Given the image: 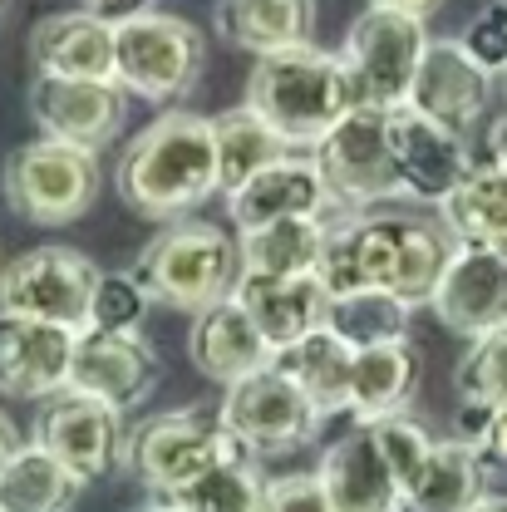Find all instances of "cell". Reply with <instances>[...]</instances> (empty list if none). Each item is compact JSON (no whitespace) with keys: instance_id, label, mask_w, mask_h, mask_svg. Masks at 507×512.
Listing matches in <instances>:
<instances>
[{"instance_id":"obj_1","label":"cell","mask_w":507,"mask_h":512,"mask_svg":"<svg viewBox=\"0 0 507 512\" xmlns=\"http://www.w3.org/2000/svg\"><path fill=\"white\" fill-rule=\"evenodd\" d=\"M453 237L439 217H409V212H365L330 227V247L320 261V281L330 296L340 291H394L409 306H424L444 276Z\"/></svg>"},{"instance_id":"obj_2","label":"cell","mask_w":507,"mask_h":512,"mask_svg":"<svg viewBox=\"0 0 507 512\" xmlns=\"http://www.w3.org/2000/svg\"><path fill=\"white\" fill-rule=\"evenodd\" d=\"M114 188L148 222L188 217L212 192H222L217 188L212 119L188 114V109H168L148 128H138L114 168Z\"/></svg>"},{"instance_id":"obj_3","label":"cell","mask_w":507,"mask_h":512,"mask_svg":"<svg viewBox=\"0 0 507 512\" xmlns=\"http://www.w3.org/2000/svg\"><path fill=\"white\" fill-rule=\"evenodd\" d=\"M247 109L286 148L311 153L350 114V89H345L340 60L320 45H291V50L261 55L247 79Z\"/></svg>"},{"instance_id":"obj_4","label":"cell","mask_w":507,"mask_h":512,"mask_svg":"<svg viewBox=\"0 0 507 512\" xmlns=\"http://www.w3.org/2000/svg\"><path fill=\"white\" fill-rule=\"evenodd\" d=\"M138 286L148 301H163L173 311H202L222 296H232L242 266H237V242L217 222H168L133 266Z\"/></svg>"},{"instance_id":"obj_5","label":"cell","mask_w":507,"mask_h":512,"mask_svg":"<svg viewBox=\"0 0 507 512\" xmlns=\"http://www.w3.org/2000/svg\"><path fill=\"white\" fill-rule=\"evenodd\" d=\"M207 64L202 30L173 15V10H133L114 20V84L148 99V104H173L183 99Z\"/></svg>"},{"instance_id":"obj_6","label":"cell","mask_w":507,"mask_h":512,"mask_svg":"<svg viewBox=\"0 0 507 512\" xmlns=\"http://www.w3.org/2000/svg\"><path fill=\"white\" fill-rule=\"evenodd\" d=\"M424 45H429L424 20L370 5L350 25V35L335 55L345 89H350V109H375V114L404 109L409 89H414V69L424 60Z\"/></svg>"},{"instance_id":"obj_7","label":"cell","mask_w":507,"mask_h":512,"mask_svg":"<svg viewBox=\"0 0 507 512\" xmlns=\"http://www.w3.org/2000/svg\"><path fill=\"white\" fill-rule=\"evenodd\" d=\"M104 188V168L94 148H74L60 138L20 143L5 158V202L15 217L35 227H69L79 222Z\"/></svg>"},{"instance_id":"obj_8","label":"cell","mask_w":507,"mask_h":512,"mask_svg":"<svg viewBox=\"0 0 507 512\" xmlns=\"http://www.w3.org/2000/svg\"><path fill=\"white\" fill-rule=\"evenodd\" d=\"M252 458L237 444V434L202 409H173L148 419L143 429H133V439H124V463L128 473L153 493V498H173L178 488H188L192 478H202L217 463H237Z\"/></svg>"},{"instance_id":"obj_9","label":"cell","mask_w":507,"mask_h":512,"mask_svg":"<svg viewBox=\"0 0 507 512\" xmlns=\"http://www.w3.org/2000/svg\"><path fill=\"white\" fill-rule=\"evenodd\" d=\"M99 266L74 247H30V252L0 261V311L25 320H45L64 330H84L89 296H94Z\"/></svg>"},{"instance_id":"obj_10","label":"cell","mask_w":507,"mask_h":512,"mask_svg":"<svg viewBox=\"0 0 507 512\" xmlns=\"http://www.w3.org/2000/svg\"><path fill=\"white\" fill-rule=\"evenodd\" d=\"M217 419L237 434V444L247 453H291V448L316 439L325 414L271 360L266 370H256V375L222 389Z\"/></svg>"},{"instance_id":"obj_11","label":"cell","mask_w":507,"mask_h":512,"mask_svg":"<svg viewBox=\"0 0 507 512\" xmlns=\"http://www.w3.org/2000/svg\"><path fill=\"white\" fill-rule=\"evenodd\" d=\"M325 192L335 207H375L399 188V168L389 153V128L375 109H350L340 124L330 128L311 148Z\"/></svg>"},{"instance_id":"obj_12","label":"cell","mask_w":507,"mask_h":512,"mask_svg":"<svg viewBox=\"0 0 507 512\" xmlns=\"http://www.w3.org/2000/svg\"><path fill=\"white\" fill-rule=\"evenodd\" d=\"M35 444L50 458H60L89 488L104 473H114L124 458V414L109 409L104 399L79 394V389H60L45 399V409L35 419Z\"/></svg>"},{"instance_id":"obj_13","label":"cell","mask_w":507,"mask_h":512,"mask_svg":"<svg viewBox=\"0 0 507 512\" xmlns=\"http://www.w3.org/2000/svg\"><path fill=\"white\" fill-rule=\"evenodd\" d=\"M128 114V94L114 79H30V119L40 138H60L74 148H104L119 138Z\"/></svg>"},{"instance_id":"obj_14","label":"cell","mask_w":507,"mask_h":512,"mask_svg":"<svg viewBox=\"0 0 507 512\" xmlns=\"http://www.w3.org/2000/svg\"><path fill=\"white\" fill-rule=\"evenodd\" d=\"M429 306L463 340H478V335L498 330L507 320V252L503 247L453 242V256H448Z\"/></svg>"},{"instance_id":"obj_15","label":"cell","mask_w":507,"mask_h":512,"mask_svg":"<svg viewBox=\"0 0 507 512\" xmlns=\"http://www.w3.org/2000/svg\"><path fill=\"white\" fill-rule=\"evenodd\" d=\"M384 128H389V153H394V168H399V188L409 192L414 202L439 207L448 192L468 178L473 153H468L463 133L434 124V119H424L414 109L384 114Z\"/></svg>"},{"instance_id":"obj_16","label":"cell","mask_w":507,"mask_h":512,"mask_svg":"<svg viewBox=\"0 0 507 512\" xmlns=\"http://www.w3.org/2000/svg\"><path fill=\"white\" fill-rule=\"evenodd\" d=\"M488 99H493V74L483 64H473V55L458 40H429L404 109L453 128V133H468L488 114Z\"/></svg>"},{"instance_id":"obj_17","label":"cell","mask_w":507,"mask_h":512,"mask_svg":"<svg viewBox=\"0 0 507 512\" xmlns=\"http://www.w3.org/2000/svg\"><path fill=\"white\" fill-rule=\"evenodd\" d=\"M158 384V355L148 350L143 335H99L79 330L74 340V365H69V389L104 399L109 409H138Z\"/></svg>"},{"instance_id":"obj_18","label":"cell","mask_w":507,"mask_h":512,"mask_svg":"<svg viewBox=\"0 0 507 512\" xmlns=\"http://www.w3.org/2000/svg\"><path fill=\"white\" fill-rule=\"evenodd\" d=\"M316 478L335 512H404V483L389 468L370 424L345 429L325 448Z\"/></svg>"},{"instance_id":"obj_19","label":"cell","mask_w":507,"mask_h":512,"mask_svg":"<svg viewBox=\"0 0 507 512\" xmlns=\"http://www.w3.org/2000/svg\"><path fill=\"white\" fill-rule=\"evenodd\" d=\"M335 202L325 192L316 158L311 153H281L276 163H266L261 173H252L242 188L227 192V222L237 232H252L281 217H325Z\"/></svg>"},{"instance_id":"obj_20","label":"cell","mask_w":507,"mask_h":512,"mask_svg":"<svg viewBox=\"0 0 507 512\" xmlns=\"http://www.w3.org/2000/svg\"><path fill=\"white\" fill-rule=\"evenodd\" d=\"M74 330L0 311V389L10 399H50L69 389Z\"/></svg>"},{"instance_id":"obj_21","label":"cell","mask_w":507,"mask_h":512,"mask_svg":"<svg viewBox=\"0 0 507 512\" xmlns=\"http://www.w3.org/2000/svg\"><path fill=\"white\" fill-rule=\"evenodd\" d=\"M188 360L202 380L227 389V384L266 370L276 355H271V345L261 340V330L252 325V316L242 311V301H237V296H222V301H212V306H202V311L192 316Z\"/></svg>"},{"instance_id":"obj_22","label":"cell","mask_w":507,"mask_h":512,"mask_svg":"<svg viewBox=\"0 0 507 512\" xmlns=\"http://www.w3.org/2000/svg\"><path fill=\"white\" fill-rule=\"evenodd\" d=\"M232 296L252 316L261 340L271 345V355H281L286 345H296L301 335L325 325V301H330V291L316 271L311 276H247L242 271Z\"/></svg>"},{"instance_id":"obj_23","label":"cell","mask_w":507,"mask_h":512,"mask_svg":"<svg viewBox=\"0 0 507 512\" xmlns=\"http://www.w3.org/2000/svg\"><path fill=\"white\" fill-rule=\"evenodd\" d=\"M30 64L50 79H114V20L55 10L30 30Z\"/></svg>"},{"instance_id":"obj_24","label":"cell","mask_w":507,"mask_h":512,"mask_svg":"<svg viewBox=\"0 0 507 512\" xmlns=\"http://www.w3.org/2000/svg\"><path fill=\"white\" fill-rule=\"evenodd\" d=\"M316 0H217V35L247 55L311 45Z\"/></svg>"},{"instance_id":"obj_25","label":"cell","mask_w":507,"mask_h":512,"mask_svg":"<svg viewBox=\"0 0 507 512\" xmlns=\"http://www.w3.org/2000/svg\"><path fill=\"white\" fill-rule=\"evenodd\" d=\"M419 389V355L409 340H389V345H370L355 350L350 360V394L345 409L355 414V424H370L384 414H404V404Z\"/></svg>"},{"instance_id":"obj_26","label":"cell","mask_w":507,"mask_h":512,"mask_svg":"<svg viewBox=\"0 0 507 512\" xmlns=\"http://www.w3.org/2000/svg\"><path fill=\"white\" fill-rule=\"evenodd\" d=\"M330 247L325 217H281L252 232H237V266L247 276H311Z\"/></svg>"},{"instance_id":"obj_27","label":"cell","mask_w":507,"mask_h":512,"mask_svg":"<svg viewBox=\"0 0 507 512\" xmlns=\"http://www.w3.org/2000/svg\"><path fill=\"white\" fill-rule=\"evenodd\" d=\"M439 222L453 242L507 252V168H498L493 158L473 163L468 178L439 202Z\"/></svg>"},{"instance_id":"obj_28","label":"cell","mask_w":507,"mask_h":512,"mask_svg":"<svg viewBox=\"0 0 507 512\" xmlns=\"http://www.w3.org/2000/svg\"><path fill=\"white\" fill-rule=\"evenodd\" d=\"M483 498V463L468 439H434L419 473L404 483V512H468Z\"/></svg>"},{"instance_id":"obj_29","label":"cell","mask_w":507,"mask_h":512,"mask_svg":"<svg viewBox=\"0 0 507 512\" xmlns=\"http://www.w3.org/2000/svg\"><path fill=\"white\" fill-rule=\"evenodd\" d=\"M79 493L84 483L35 439L15 448L0 468V512H69Z\"/></svg>"},{"instance_id":"obj_30","label":"cell","mask_w":507,"mask_h":512,"mask_svg":"<svg viewBox=\"0 0 507 512\" xmlns=\"http://www.w3.org/2000/svg\"><path fill=\"white\" fill-rule=\"evenodd\" d=\"M350 360H355V350L345 340H335L325 325H316L311 335H301L296 345H286L276 355V370L296 384L320 414H340L345 394H350Z\"/></svg>"},{"instance_id":"obj_31","label":"cell","mask_w":507,"mask_h":512,"mask_svg":"<svg viewBox=\"0 0 507 512\" xmlns=\"http://www.w3.org/2000/svg\"><path fill=\"white\" fill-rule=\"evenodd\" d=\"M409 320L414 306L399 301L394 291H340L325 301V330L335 340H345L350 350H370V345H389V340H409Z\"/></svg>"},{"instance_id":"obj_32","label":"cell","mask_w":507,"mask_h":512,"mask_svg":"<svg viewBox=\"0 0 507 512\" xmlns=\"http://www.w3.org/2000/svg\"><path fill=\"white\" fill-rule=\"evenodd\" d=\"M212 148H217V188L222 192L242 188L252 173H261L266 163H276L281 153H291L247 104L212 119Z\"/></svg>"},{"instance_id":"obj_33","label":"cell","mask_w":507,"mask_h":512,"mask_svg":"<svg viewBox=\"0 0 507 512\" xmlns=\"http://www.w3.org/2000/svg\"><path fill=\"white\" fill-rule=\"evenodd\" d=\"M168 503L178 512H261L266 508V473L256 468V458L217 463L202 478H192L188 488H178Z\"/></svg>"},{"instance_id":"obj_34","label":"cell","mask_w":507,"mask_h":512,"mask_svg":"<svg viewBox=\"0 0 507 512\" xmlns=\"http://www.w3.org/2000/svg\"><path fill=\"white\" fill-rule=\"evenodd\" d=\"M453 394L473 414H483V409L507 399V320L468 345V355L453 370Z\"/></svg>"},{"instance_id":"obj_35","label":"cell","mask_w":507,"mask_h":512,"mask_svg":"<svg viewBox=\"0 0 507 512\" xmlns=\"http://www.w3.org/2000/svg\"><path fill=\"white\" fill-rule=\"evenodd\" d=\"M148 316V291L138 286L133 271H99L94 296H89V320L84 330L99 335H138Z\"/></svg>"},{"instance_id":"obj_36","label":"cell","mask_w":507,"mask_h":512,"mask_svg":"<svg viewBox=\"0 0 507 512\" xmlns=\"http://www.w3.org/2000/svg\"><path fill=\"white\" fill-rule=\"evenodd\" d=\"M370 429H375V439H380L389 468L399 473V483H409V478L419 473V463L429 458V448H434V439L424 434V424H414L409 414H384V419H370Z\"/></svg>"},{"instance_id":"obj_37","label":"cell","mask_w":507,"mask_h":512,"mask_svg":"<svg viewBox=\"0 0 507 512\" xmlns=\"http://www.w3.org/2000/svg\"><path fill=\"white\" fill-rule=\"evenodd\" d=\"M458 45L473 55V64H483L493 79L507 74V0L483 5V10L468 20V30L458 35Z\"/></svg>"},{"instance_id":"obj_38","label":"cell","mask_w":507,"mask_h":512,"mask_svg":"<svg viewBox=\"0 0 507 512\" xmlns=\"http://www.w3.org/2000/svg\"><path fill=\"white\" fill-rule=\"evenodd\" d=\"M261 512H335L316 473H281L266 478V508Z\"/></svg>"},{"instance_id":"obj_39","label":"cell","mask_w":507,"mask_h":512,"mask_svg":"<svg viewBox=\"0 0 507 512\" xmlns=\"http://www.w3.org/2000/svg\"><path fill=\"white\" fill-rule=\"evenodd\" d=\"M468 444H473V453H478V463L507 468V399L478 414V429H473Z\"/></svg>"},{"instance_id":"obj_40","label":"cell","mask_w":507,"mask_h":512,"mask_svg":"<svg viewBox=\"0 0 507 512\" xmlns=\"http://www.w3.org/2000/svg\"><path fill=\"white\" fill-rule=\"evenodd\" d=\"M370 5H380V10H399V15H414V20H429L444 0H370Z\"/></svg>"},{"instance_id":"obj_41","label":"cell","mask_w":507,"mask_h":512,"mask_svg":"<svg viewBox=\"0 0 507 512\" xmlns=\"http://www.w3.org/2000/svg\"><path fill=\"white\" fill-rule=\"evenodd\" d=\"M84 10H94V15H104V20H119V15H133V10H143V0H89Z\"/></svg>"},{"instance_id":"obj_42","label":"cell","mask_w":507,"mask_h":512,"mask_svg":"<svg viewBox=\"0 0 507 512\" xmlns=\"http://www.w3.org/2000/svg\"><path fill=\"white\" fill-rule=\"evenodd\" d=\"M488 153H493L498 168H507V114L493 124V133H488Z\"/></svg>"},{"instance_id":"obj_43","label":"cell","mask_w":507,"mask_h":512,"mask_svg":"<svg viewBox=\"0 0 507 512\" xmlns=\"http://www.w3.org/2000/svg\"><path fill=\"white\" fill-rule=\"evenodd\" d=\"M15 448H20V429H15V424H10V414L0 409V468H5V458H10Z\"/></svg>"},{"instance_id":"obj_44","label":"cell","mask_w":507,"mask_h":512,"mask_svg":"<svg viewBox=\"0 0 507 512\" xmlns=\"http://www.w3.org/2000/svg\"><path fill=\"white\" fill-rule=\"evenodd\" d=\"M468 512H507V493H483Z\"/></svg>"},{"instance_id":"obj_45","label":"cell","mask_w":507,"mask_h":512,"mask_svg":"<svg viewBox=\"0 0 507 512\" xmlns=\"http://www.w3.org/2000/svg\"><path fill=\"white\" fill-rule=\"evenodd\" d=\"M128 512H178L168 498H153V503H138V508H128Z\"/></svg>"},{"instance_id":"obj_46","label":"cell","mask_w":507,"mask_h":512,"mask_svg":"<svg viewBox=\"0 0 507 512\" xmlns=\"http://www.w3.org/2000/svg\"><path fill=\"white\" fill-rule=\"evenodd\" d=\"M503 94H507V74H503Z\"/></svg>"},{"instance_id":"obj_47","label":"cell","mask_w":507,"mask_h":512,"mask_svg":"<svg viewBox=\"0 0 507 512\" xmlns=\"http://www.w3.org/2000/svg\"><path fill=\"white\" fill-rule=\"evenodd\" d=\"M0 5H5V0H0Z\"/></svg>"}]
</instances>
